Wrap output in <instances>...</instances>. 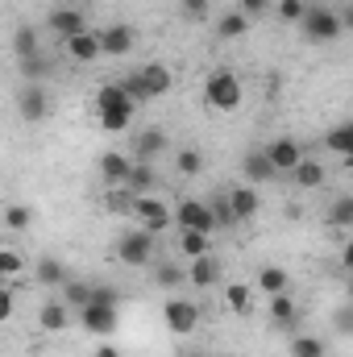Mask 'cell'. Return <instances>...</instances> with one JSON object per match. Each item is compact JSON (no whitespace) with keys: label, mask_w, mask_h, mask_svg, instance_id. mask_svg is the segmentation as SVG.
Masks as SVG:
<instances>
[{"label":"cell","mask_w":353,"mask_h":357,"mask_svg":"<svg viewBox=\"0 0 353 357\" xmlns=\"http://www.w3.org/2000/svg\"><path fill=\"white\" fill-rule=\"evenodd\" d=\"M96 33H100L104 59H125V54L137 46V29H133V25H104V29H96Z\"/></svg>","instance_id":"obj_10"},{"label":"cell","mask_w":353,"mask_h":357,"mask_svg":"<svg viewBox=\"0 0 353 357\" xmlns=\"http://www.w3.org/2000/svg\"><path fill=\"white\" fill-rule=\"evenodd\" d=\"M133 216H137V220H142V229H150L154 237H158V233H167V229L175 225V208H167L158 195H137Z\"/></svg>","instance_id":"obj_4"},{"label":"cell","mask_w":353,"mask_h":357,"mask_svg":"<svg viewBox=\"0 0 353 357\" xmlns=\"http://www.w3.org/2000/svg\"><path fill=\"white\" fill-rule=\"evenodd\" d=\"M163 324L175 333V337H191L200 328V307L191 299H167L163 303Z\"/></svg>","instance_id":"obj_6"},{"label":"cell","mask_w":353,"mask_h":357,"mask_svg":"<svg viewBox=\"0 0 353 357\" xmlns=\"http://www.w3.org/2000/svg\"><path fill=\"white\" fill-rule=\"evenodd\" d=\"M137 79H142V88H146L150 100H154V96H167L171 84H175L171 67H163V63H146V67H137Z\"/></svg>","instance_id":"obj_17"},{"label":"cell","mask_w":353,"mask_h":357,"mask_svg":"<svg viewBox=\"0 0 353 357\" xmlns=\"http://www.w3.org/2000/svg\"><path fill=\"white\" fill-rule=\"evenodd\" d=\"M13 303H17V299H13V291L4 287V291H0V320H8V316H13Z\"/></svg>","instance_id":"obj_43"},{"label":"cell","mask_w":353,"mask_h":357,"mask_svg":"<svg viewBox=\"0 0 353 357\" xmlns=\"http://www.w3.org/2000/svg\"><path fill=\"white\" fill-rule=\"evenodd\" d=\"M91 303H104V307H121V291H117V287H108V282H96V295H91Z\"/></svg>","instance_id":"obj_38"},{"label":"cell","mask_w":353,"mask_h":357,"mask_svg":"<svg viewBox=\"0 0 353 357\" xmlns=\"http://www.w3.org/2000/svg\"><path fill=\"white\" fill-rule=\"evenodd\" d=\"M125 187L133 191V195H150L154 187H158V171H154V162H133V171L125 178Z\"/></svg>","instance_id":"obj_23"},{"label":"cell","mask_w":353,"mask_h":357,"mask_svg":"<svg viewBox=\"0 0 353 357\" xmlns=\"http://www.w3.org/2000/svg\"><path fill=\"white\" fill-rule=\"evenodd\" d=\"M13 50H17V63H29V59H38V54H42L33 25H17V33H13Z\"/></svg>","instance_id":"obj_26"},{"label":"cell","mask_w":353,"mask_h":357,"mask_svg":"<svg viewBox=\"0 0 353 357\" xmlns=\"http://www.w3.org/2000/svg\"><path fill=\"white\" fill-rule=\"evenodd\" d=\"M274 8H278V21H287V25H299V21H303V13H308V4H303V0H278Z\"/></svg>","instance_id":"obj_35"},{"label":"cell","mask_w":353,"mask_h":357,"mask_svg":"<svg viewBox=\"0 0 353 357\" xmlns=\"http://www.w3.org/2000/svg\"><path fill=\"white\" fill-rule=\"evenodd\" d=\"M96 171H100V178H104L108 187H125V178H129V171H133V158H125V154L108 150V154H100Z\"/></svg>","instance_id":"obj_15"},{"label":"cell","mask_w":353,"mask_h":357,"mask_svg":"<svg viewBox=\"0 0 353 357\" xmlns=\"http://www.w3.org/2000/svg\"><path fill=\"white\" fill-rule=\"evenodd\" d=\"M117 258H121L125 266H146V262L154 258V233H150V229L125 233V237L117 241Z\"/></svg>","instance_id":"obj_5"},{"label":"cell","mask_w":353,"mask_h":357,"mask_svg":"<svg viewBox=\"0 0 353 357\" xmlns=\"http://www.w3.org/2000/svg\"><path fill=\"white\" fill-rule=\"evenodd\" d=\"M246 29H250V17H246L241 8H229V13H220V21H216V38H225V42L241 38Z\"/></svg>","instance_id":"obj_25"},{"label":"cell","mask_w":353,"mask_h":357,"mask_svg":"<svg viewBox=\"0 0 353 357\" xmlns=\"http://www.w3.org/2000/svg\"><path fill=\"white\" fill-rule=\"evenodd\" d=\"M341 262H345V270H353V241H345V250H341Z\"/></svg>","instance_id":"obj_44"},{"label":"cell","mask_w":353,"mask_h":357,"mask_svg":"<svg viewBox=\"0 0 353 357\" xmlns=\"http://www.w3.org/2000/svg\"><path fill=\"white\" fill-rule=\"evenodd\" d=\"M33 278H38L42 287H63L71 274H67V266H63L59 258H50V254H46V258H38V262H33Z\"/></svg>","instance_id":"obj_24"},{"label":"cell","mask_w":353,"mask_h":357,"mask_svg":"<svg viewBox=\"0 0 353 357\" xmlns=\"http://www.w3.org/2000/svg\"><path fill=\"white\" fill-rule=\"evenodd\" d=\"M295 183H299V187H303V191H312V187H320V183H324V167H320V162H316V158H303V162H299V167H295Z\"/></svg>","instance_id":"obj_29"},{"label":"cell","mask_w":353,"mask_h":357,"mask_svg":"<svg viewBox=\"0 0 353 357\" xmlns=\"http://www.w3.org/2000/svg\"><path fill=\"white\" fill-rule=\"evenodd\" d=\"M17 108H21V116L25 121H46L50 116V96H46V88L42 84H33V79H25L21 84V91H17Z\"/></svg>","instance_id":"obj_9"},{"label":"cell","mask_w":353,"mask_h":357,"mask_svg":"<svg viewBox=\"0 0 353 357\" xmlns=\"http://www.w3.org/2000/svg\"><path fill=\"white\" fill-rule=\"evenodd\" d=\"M96 357H121L112 345H96Z\"/></svg>","instance_id":"obj_46"},{"label":"cell","mask_w":353,"mask_h":357,"mask_svg":"<svg viewBox=\"0 0 353 357\" xmlns=\"http://www.w3.org/2000/svg\"><path fill=\"white\" fill-rule=\"evenodd\" d=\"M229 204H233L237 225H246V220H254V216L262 212V199H258V187H254V183H237V187H229Z\"/></svg>","instance_id":"obj_11"},{"label":"cell","mask_w":353,"mask_h":357,"mask_svg":"<svg viewBox=\"0 0 353 357\" xmlns=\"http://www.w3.org/2000/svg\"><path fill=\"white\" fill-rule=\"evenodd\" d=\"M17 270H21V254H17V250H0V274L13 278Z\"/></svg>","instance_id":"obj_40"},{"label":"cell","mask_w":353,"mask_h":357,"mask_svg":"<svg viewBox=\"0 0 353 357\" xmlns=\"http://www.w3.org/2000/svg\"><path fill=\"white\" fill-rule=\"evenodd\" d=\"M341 13L337 8H329V4H308V13H303V21H299V33L308 38V42H337L341 38Z\"/></svg>","instance_id":"obj_3"},{"label":"cell","mask_w":353,"mask_h":357,"mask_svg":"<svg viewBox=\"0 0 353 357\" xmlns=\"http://www.w3.org/2000/svg\"><path fill=\"white\" fill-rule=\"evenodd\" d=\"M46 4H59V0H46Z\"/></svg>","instance_id":"obj_49"},{"label":"cell","mask_w":353,"mask_h":357,"mask_svg":"<svg viewBox=\"0 0 353 357\" xmlns=\"http://www.w3.org/2000/svg\"><path fill=\"white\" fill-rule=\"evenodd\" d=\"M133 112H137V100L125 91V84H104L96 91V121L104 133H125L133 125Z\"/></svg>","instance_id":"obj_1"},{"label":"cell","mask_w":353,"mask_h":357,"mask_svg":"<svg viewBox=\"0 0 353 357\" xmlns=\"http://www.w3.org/2000/svg\"><path fill=\"white\" fill-rule=\"evenodd\" d=\"M216 278H220V262H216L212 254H204V258H191V266H187V282H191V287L208 291V287H216Z\"/></svg>","instance_id":"obj_19"},{"label":"cell","mask_w":353,"mask_h":357,"mask_svg":"<svg viewBox=\"0 0 353 357\" xmlns=\"http://www.w3.org/2000/svg\"><path fill=\"white\" fill-rule=\"evenodd\" d=\"M4 225H8L13 233H25V229L33 225V208H25V204H13V208L4 212Z\"/></svg>","instance_id":"obj_33"},{"label":"cell","mask_w":353,"mask_h":357,"mask_svg":"<svg viewBox=\"0 0 353 357\" xmlns=\"http://www.w3.org/2000/svg\"><path fill=\"white\" fill-rule=\"evenodd\" d=\"M175 225L179 229H200V233H208V237H212V229H220L212 204H204V199H183L175 208Z\"/></svg>","instance_id":"obj_7"},{"label":"cell","mask_w":353,"mask_h":357,"mask_svg":"<svg viewBox=\"0 0 353 357\" xmlns=\"http://www.w3.org/2000/svg\"><path fill=\"white\" fill-rule=\"evenodd\" d=\"M350 303H353V282H350Z\"/></svg>","instance_id":"obj_48"},{"label":"cell","mask_w":353,"mask_h":357,"mask_svg":"<svg viewBox=\"0 0 353 357\" xmlns=\"http://www.w3.org/2000/svg\"><path fill=\"white\" fill-rule=\"evenodd\" d=\"M324 341L320 337H312V333H295L291 337V357H324Z\"/></svg>","instance_id":"obj_30"},{"label":"cell","mask_w":353,"mask_h":357,"mask_svg":"<svg viewBox=\"0 0 353 357\" xmlns=\"http://www.w3.org/2000/svg\"><path fill=\"white\" fill-rule=\"evenodd\" d=\"M158 287H179V282H187V270H179V266H158V278H154Z\"/></svg>","instance_id":"obj_39"},{"label":"cell","mask_w":353,"mask_h":357,"mask_svg":"<svg viewBox=\"0 0 353 357\" xmlns=\"http://www.w3.org/2000/svg\"><path fill=\"white\" fill-rule=\"evenodd\" d=\"M329 225L333 229H353V199L350 195H337L329 204Z\"/></svg>","instance_id":"obj_31"},{"label":"cell","mask_w":353,"mask_h":357,"mask_svg":"<svg viewBox=\"0 0 353 357\" xmlns=\"http://www.w3.org/2000/svg\"><path fill=\"white\" fill-rule=\"evenodd\" d=\"M266 8H270V0H241V13L246 17H262Z\"/></svg>","instance_id":"obj_42"},{"label":"cell","mask_w":353,"mask_h":357,"mask_svg":"<svg viewBox=\"0 0 353 357\" xmlns=\"http://www.w3.org/2000/svg\"><path fill=\"white\" fill-rule=\"evenodd\" d=\"M91 295H96V282H88V278H67V282H63V303H67L71 312L91 307Z\"/></svg>","instance_id":"obj_22"},{"label":"cell","mask_w":353,"mask_h":357,"mask_svg":"<svg viewBox=\"0 0 353 357\" xmlns=\"http://www.w3.org/2000/svg\"><path fill=\"white\" fill-rule=\"evenodd\" d=\"M179 250H183V258H204V254H212L208 233H200V229H183V233H179Z\"/></svg>","instance_id":"obj_27"},{"label":"cell","mask_w":353,"mask_h":357,"mask_svg":"<svg viewBox=\"0 0 353 357\" xmlns=\"http://www.w3.org/2000/svg\"><path fill=\"white\" fill-rule=\"evenodd\" d=\"M341 25H345V29H353V4H345V8H341Z\"/></svg>","instance_id":"obj_45"},{"label":"cell","mask_w":353,"mask_h":357,"mask_svg":"<svg viewBox=\"0 0 353 357\" xmlns=\"http://www.w3.org/2000/svg\"><path fill=\"white\" fill-rule=\"evenodd\" d=\"M225 4H229V8H241V0H225Z\"/></svg>","instance_id":"obj_47"},{"label":"cell","mask_w":353,"mask_h":357,"mask_svg":"<svg viewBox=\"0 0 353 357\" xmlns=\"http://www.w3.org/2000/svg\"><path fill=\"white\" fill-rule=\"evenodd\" d=\"M241 175L246 183H270V178H278L274 171V162H270V154H266V146H254V150H246V158H241Z\"/></svg>","instance_id":"obj_12"},{"label":"cell","mask_w":353,"mask_h":357,"mask_svg":"<svg viewBox=\"0 0 353 357\" xmlns=\"http://www.w3.org/2000/svg\"><path fill=\"white\" fill-rule=\"evenodd\" d=\"M333 328H337L341 337H353V303H350V307H341V312L333 316Z\"/></svg>","instance_id":"obj_41"},{"label":"cell","mask_w":353,"mask_h":357,"mask_svg":"<svg viewBox=\"0 0 353 357\" xmlns=\"http://www.w3.org/2000/svg\"><path fill=\"white\" fill-rule=\"evenodd\" d=\"M179 8H183L187 21H208L212 17V0H179Z\"/></svg>","instance_id":"obj_37"},{"label":"cell","mask_w":353,"mask_h":357,"mask_svg":"<svg viewBox=\"0 0 353 357\" xmlns=\"http://www.w3.org/2000/svg\"><path fill=\"white\" fill-rule=\"evenodd\" d=\"M175 171L183 178H195L200 171H204V154H200V150H191V146H187V150H179V154H175Z\"/></svg>","instance_id":"obj_32"},{"label":"cell","mask_w":353,"mask_h":357,"mask_svg":"<svg viewBox=\"0 0 353 357\" xmlns=\"http://www.w3.org/2000/svg\"><path fill=\"white\" fill-rule=\"evenodd\" d=\"M225 303L237 312V316H250V287H241V282H233L229 291H225Z\"/></svg>","instance_id":"obj_34"},{"label":"cell","mask_w":353,"mask_h":357,"mask_svg":"<svg viewBox=\"0 0 353 357\" xmlns=\"http://www.w3.org/2000/svg\"><path fill=\"white\" fill-rule=\"evenodd\" d=\"M204 104L216 108V112H233V108L241 104V75L229 71V67L212 71L208 84H204Z\"/></svg>","instance_id":"obj_2"},{"label":"cell","mask_w":353,"mask_h":357,"mask_svg":"<svg viewBox=\"0 0 353 357\" xmlns=\"http://www.w3.org/2000/svg\"><path fill=\"white\" fill-rule=\"evenodd\" d=\"M50 29L67 42L75 33H88V17H84V8H54L50 13Z\"/></svg>","instance_id":"obj_16"},{"label":"cell","mask_w":353,"mask_h":357,"mask_svg":"<svg viewBox=\"0 0 353 357\" xmlns=\"http://www.w3.org/2000/svg\"><path fill=\"white\" fill-rule=\"evenodd\" d=\"M38 324H42L46 333H67V324H71V307H67L63 299L42 303V307H38Z\"/></svg>","instance_id":"obj_21"},{"label":"cell","mask_w":353,"mask_h":357,"mask_svg":"<svg viewBox=\"0 0 353 357\" xmlns=\"http://www.w3.org/2000/svg\"><path fill=\"white\" fill-rule=\"evenodd\" d=\"M350 282H353V278H350Z\"/></svg>","instance_id":"obj_50"},{"label":"cell","mask_w":353,"mask_h":357,"mask_svg":"<svg viewBox=\"0 0 353 357\" xmlns=\"http://www.w3.org/2000/svg\"><path fill=\"white\" fill-rule=\"evenodd\" d=\"M63 50H67V59H75V63H96L100 54H104V46H100V33H75V38H67L63 42Z\"/></svg>","instance_id":"obj_18"},{"label":"cell","mask_w":353,"mask_h":357,"mask_svg":"<svg viewBox=\"0 0 353 357\" xmlns=\"http://www.w3.org/2000/svg\"><path fill=\"white\" fill-rule=\"evenodd\" d=\"M266 154H270V162H274L278 175H295V167L308 158L295 137H274V142H266Z\"/></svg>","instance_id":"obj_8"},{"label":"cell","mask_w":353,"mask_h":357,"mask_svg":"<svg viewBox=\"0 0 353 357\" xmlns=\"http://www.w3.org/2000/svg\"><path fill=\"white\" fill-rule=\"evenodd\" d=\"M80 324L88 328L91 337H112V328H117V307H104V303H91L80 312Z\"/></svg>","instance_id":"obj_14"},{"label":"cell","mask_w":353,"mask_h":357,"mask_svg":"<svg viewBox=\"0 0 353 357\" xmlns=\"http://www.w3.org/2000/svg\"><path fill=\"white\" fill-rule=\"evenodd\" d=\"M212 212H216V225H220V229H233V225H237V216H233V204H229V191L212 199Z\"/></svg>","instance_id":"obj_36"},{"label":"cell","mask_w":353,"mask_h":357,"mask_svg":"<svg viewBox=\"0 0 353 357\" xmlns=\"http://www.w3.org/2000/svg\"><path fill=\"white\" fill-rule=\"evenodd\" d=\"M266 316L278 324V328H295V320H299V303L283 291V295H270V303H266Z\"/></svg>","instance_id":"obj_20"},{"label":"cell","mask_w":353,"mask_h":357,"mask_svg":"<svg viewBox=\"0 0 353 357\" xmlns=\"http://www.w3.org/2000/svg\"><path fill=\"white\" fill-rule=\"evenodd\" d=\"M167 146H171V137L163 129H142V133H133V162H154Z\"/></svg>","instance_id":"obj_13"},{"label":"cell","mask_w":353,"mask_h":357,"mask_svg":"<svg viewBox=\"0 0 353 357\" xmlns=\"http://www.w3.org/2000/svg\"><path fill=\"white\" fill-rule=\"evenodd\" d=\"M287 282H291V274H287L283 266H262L258 270V291H266V295H283Z\"/></svg>","instance_id":"obj_28"}]
</instances>
